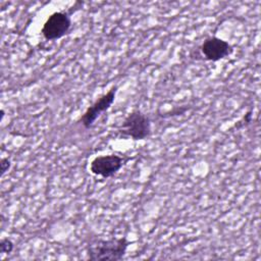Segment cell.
Instances as JSON below:
<instances>
[{
	"label": "cell",
	"mask_w": 261,
	"mask_h": 261,
	"mask_svg": "<svg viewBox=\"0 0 261 261\" xmlns=\"http://www.w3.org/2000/svg\"><path fill=\"white\" fill-rule=\"evenodd\" d=\"M129 242L126 238L96 239L88 246V256L91 260L118 261L123 258Z\"/></svg>",
	"instance_id": "6da1fadb"
},
{
	"label": "cell",
	"mask_w": 261,
	"mask_h": 261,
	"mask_svg": "<svg viewBox=\"0 0 261 261\" xmlns=\"http://www.w3.org/2000/svg\"><path fill=\"white\" fill-rule=\"evenodd\" d=\"M118 132L125 138L133 140H145L151 134L150 118L140 110L130 112L122 121Z\"/></svg>",
	"instance_id": "7a4b0ae2"
},
{
	"label": "cell",
	"mask_w": 261,
	"mask_h": 261,
	"mask_svg": "<svg viewBox=\"0 0 261 261\" xmlns=\"http://www.w3.org/2000/svg\"><path fill=\"white\" fill-rule=\"evenodd\" d=\"M69 14L62 11L53 12L48 16L42 28V35L48 41H55L64 37L70 30Z\"/></svg>",
	"instance_id": "3957f363"
},
{
	"label": "cell",
	"mask_w": 261,
	"mask_h": 261,
	"mask_svg": "<svg viewBox=\"0 0 261 261\" xmlns=\"http://www.w3.org/2000/svg\"><path fill=\"white\" fill-rule=\"evenodd\" d=\"M126 159L117 154L96 156L90 163V171L97 176L108 178L116 174L124 165Z\"/></svg>",
	"instance_id": "277c9868"
},
{
	"label": "cell",
	"mask_w": 261,
	"mask_h": 261,
	"mask_svg": "<svg viewBox=\"0 0 261 261\" xmlns=\"http://www.w3.org/2000/svg\"><path fill=\"white\" fill-rule=\"evenodd\" d=\"M116 92L117 86H113L107 93L100 96L91 106L87 108V110L81 116L79 122H81L85 128H90L94 124L96 119L101 115V113L111 107L115 100Z\"/></svg>",
	"instance_id": "5b68a950"
},
{
	"label": "cell",
	"mask_w": 261,
	"mask_h": 261,
	"mask_svg": "<svg viewBox=\"0 0 261 261\" xmlns=\"http://www.w3.org/2000/svg\"><path fill=\"white\" fill-rule=\"evenodd\" d=\"M199 49L203 57L212 62H216L228 57L233 51L232 46L227 41L218 37L207 38L201 44Z\"/></svg>",
	"instance_id": "8992f818"
},
{
	"label": "cell",
	"mask_w": 261,
	"mask_h": 261,
	"mask_svg": "<svg viewBox=\"0 0 261 261\" xmlns=\"http://www.w3.org/2000/svg\"><path fill=\"white\" fill-rule=\"evenodd\" d=\"M13 250V243L7 239L3 238L0 241V253L1 254H9Z\"/></svg>",
	"instance_id": "52a82bcc"
},
{
	"label": "cell",
	"mask_w": 261,
	"mask_h": 261,
	"mask_svg": "<svg viewBox=\"0 0 261 261\" xmlns=\"http://www.w3.org/2000/svg\"><path fill=\"white\" fill-rule=\"evenodd\" d=\"M11 167V161L6 158V157H3L1 158L0 160V170H1V176H3Z\"/></svg>",
	"instance_id": "ba28073f"
}]
</instances>
